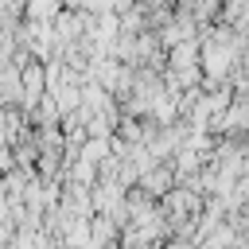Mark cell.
I'll return each instance as SVG.
<instances>
[{"label": "cell", "instance_id": "3", "mask_svg": "<svg viewBox=\"0 0 249 249\" xmlns=\"http://www.w3.org/2000/svg\"><path fill=\"white\" fill-rule=\"evenodd\" d=\"M140 183H144V191H148V195H163V191H167V183H171V175H167L163 167H156V171L148 167V171L140 175Z\"/></svg>", "mask_w": 249, "mask_h": 249}, {"label": "cell", "instance_id": "4", "mask_svg": "<svg viewBox=\"0 0 249 249\" xmlns=\"http://www.w3.org/2000/svg\"><path fill=\"white\" fill-rule=\"evenodd\" d=\"M241 66H245V74H249V43H245V54H241Z\"/></svg>", "mask_w": 249, "mask_h": 249}, {"label": "cell", "instance_id": "2", "mask_svg": "<svg viewBox=\"0 0 249 249\" xmlns=\"http://www.w3.org/2000/svg\"><path fill=\"white\" fill-rule=\"evenodd\" d=\"M218 4H222V0H179V12L195 16L198 23H206V19L218 16Z\"/></svg>", "mask_w": 249, "mask_h": 249}, {"label": "cell", "instance_id": "1", "mask_svg": "<svg viewBox=\"0 0 249 249\" xmlns=\"http://www.w3.org/2000/svg\"><path fill=\"white\" fill-rule=\"evenodd\" d=\"M62 12H66L62 0H27L23 4V19H31V23H54Z\"/></svg>", "mask_w": 249, "mask_h": 249}]
</instances>
